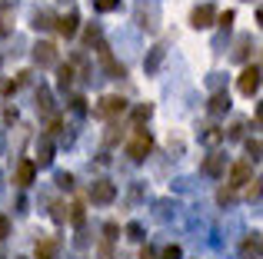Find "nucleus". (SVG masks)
<instances>
[{
	"mask_svg": "<svg viewBox=\"0 0 263 259\" xmlns=\"http://www.w3.org/2000/svg\"><path fill=\"white\" fill-rule=\"evenodd\" d=\"M10 20H13V10H10V7H4V10H0V33H4V37L10 33Z\"/></svg>",
	"mask_w": 263,
	"mask_h": 259,
	"instance_id": "412c9836",
	"label": "nucleus"
},
{
	"mask_svg": "<svg viewBox=\"0 0 263 259\" xmlns=\"http://www.w3.org/2000/svg\"><path fill=\"white\" fill-rule=\"evenodd\" d=\"M123 110H127V100H123V97H114V93H110V97H103L100 103L93 106V113L100 120H114V117H120Z\"/></svg>",
	"mask_w": 263,
	"mask_h": 259,
	"instance_id": "f03ea898",
	"label": "nucleus"
},
{
	"mask_svg": "<svg viewBox=\"0 0 263 259\" xmlns=\"http://www.w3.org/2000/svg\"><path fill=\"white\" fill-rule=\"evenodd\" d=\"M70 110H73V113H87V100H84V97H73V100H70Z\"/></svg>",
	"mask_w": 263,
	"mask_h": 259,
	"instance_id": "bb28decb",
	"label": "nucleus"
},
{
	"mask_svg": "<svg viewBox=\"0 0 263 259\" xmlns=\"http://www.w3.org/2000/svg\"><path fill=\"white\" fill-rule=\"evenodd\" d=\"M227 169V156H220V153H210L206 156V163H203V173H210V176H220Z\"/></svg>",
	"mask_w": 263,
	"mask_h": 259,
	"instance_id": "ddd939ff",
	"label": "nucleus"
},
{
	"mask_svg": "<svg viewBox=\"0 0 263 259\" xmlns=\"http://www.w3.org/2000/svg\"><path fill=\"white\" fill-rule=\"evenodd\" d=\"M33 176H37V163L33 160H24V163H17V169H13V183H17L20 189H27L33 183Z\"/></svg>",
	"mask_w": 263,
	"mask_h": 259,
	"instance_id": "6e6552de",
	"label": "nucleus"
},
{
	"mask_svg": "<svg viewBox=\"0 0 263 259\" xmlns=\"http://www.w3.org/2000/svg\"><path fill=\"white\" fill-rule=\"evenodd\" d=\"M77 27H80V17H77V13H67V17L57 20V30L64 33V37H73V33H77Z\"/></svg>",
	"mask_w": 263,
	"mask_h": 259,
	"instance_id": "4468645a",
	"label": "nucleus"
},
{
	"mask_svg": "<svg viewBox=\"0 0 263 259\" xmlns=\"http://www.w3.org/2000/svg\"><path fill=\"white\" fill-rule=\"evenodd\" d=\"M33 20H37V27H53V24H50V20H53V17H50V10H40Z\"/></svg>",
	"mask_w": 263,
	"mask_h": 259,
	"instance_id": "c85d7f7f",
	"label": "nucleus"
},
{
	"mask_svg": "<svg viewBox=\"0 0 263 259\" xmlns=\"http://www.w3.org/2000/svg\"><path fill=\"white\" fill-rule=\"evenodd\" d=\"M93 7L100 13H110V10H117V7H120V0H93Z\"/></svg>",
	"mask_w": 263,
	"mask_h": 259,
	"instance_id": "4be33fe9",
	"label": "nucleus"
},
{
	"mask_svg": "<svg viewBox=\"0 0 263 259\" xmlns=\"http://www.w3.org/2000/svg\"><path fill=\"white\" fill-rule=\"evenodd\" d=\"M247 153H250V156H253V163H257V160H260V153H263V146H260V140H257V136H253V140H247Z\"/></svg>",
	"mask_w": 263,
	"mask_h": 259,
	"instance_id": "5701e85b",
	"label": "nucleus"
},
{
	"mask_svg": "<svg viewBox=\"0 0 263 259\" xmlns=\"http://www.w3.org/2000/svg\"><path fill=\"white\" fill-rule=\"evenodd\" d=\"M90 200L100 203V206H107V203L117 200V186H114L110 180H97L93 186H90Z\"/></svg>",
	"mask_w": 263,
	"mask_h": 259,
	"instance_id": "39448f33",
	"label": "nucleus"
},
{
	"mask_svg": "<svg viewBox=\"0 0 263 259\" xmlns=\"http://www.w3.org/2000/svg\"><path fill=\"white\" fill-rule=\"evenodd\" d=\"M240 256L243 259H260V233H250L240 246Z\"/></svg>",
	"mask_w": 263,
	"mask_h": 259,
	"instance_id": "f8f14e48",
	"label": "nucleus"
},
{
	"mask_svg": "<svg viewBox=\"0 0 263 259\" xmlns=\"http://www.w3.org/2000/svg\"><path fill=\"white\" fill-rule=\"evenodd\" d=\"M37 106H40L44 113H50V93H47V90H40V93H37Z\"/></svg>",
	"mask_w": 263,
	"mask_h": 259,
	"instance_id": "b1692460",
	"label": "nucleus"
},
{
	"mask_svg": "<svg viewBox=\"0 0 263 259\" xmlns=\"http://www.w3.org/2000/svg\"><path fill=\"white\" fill-rule=\"evenodd\" d=\"M137 20H140L143 30H157V24H154V20H157V10H154V7H150V13H147V7H140V10H137Z\"/></svg>",
	"mask_w": 263,
	"mask_h": 259,
	"instance_id": "dca6fc26",
	"label": "nucleus"
},
{
	"mask_svg": "<svg viewBox=\"0 0 263 259\" xmlns=\"http://www.w3.org/2000/svg\"><path fill=\"white\" fill-rule=\"evenodd\" d=\"M140 259H157V253H154V249L147 246V249H143V253H140Z\"/></svg>",
	"mask_w": 263,
	"mask_h": 259,
	"instance_id": "c9c22d12",
	"label": "nucleus"
},
{
	"mask_svg": "<svg viewBox=\"0 0 263 259\" xmlns=\"http://www.w3.org/2000/svg\"><path fill=\"white\" fill-rule=\"evenodd\" d=\"M57 183H60L64 189H73V176H70V173H60V176H57Z\"/></svg>",
	"mask_w": 263,
	"mask_h": 259,
	"instance_id": "2f4dec72",
	"label": "nucleus"
},
{
	"mask_svg": "<svg viewBox=\"0 0 263 259\" xmlns=\"http://www.w3.org/2000/svg\"><path fill=\"white\" fill-rule=\"evenodd\" d=\"M53 220H57V223L67 220V213H64V206H60V203H53Z\"/></svg>",
	"mask_w": 263,
	"mask_h": 259,
	"instance_id": "72a5a7b5",
	"label": "nucleus"
},
{
	"mask_svg": "<svg viewBox=\"0 0 263 259\" xmlns=\"http://www.w3.org/2000/svg\"><path fill=\"white\" fill-rule=\"evenodd\" d=\"M7 233H10V223H7V216H0V240H4Z\"/></svg>",
	"mask_w": 263,
	"mask_h": 259,
	"instance_id": "f704fd0d",
	"label": "nucleus"
},
{
	"mask_svg": "<svg viewBox=\"0 0 263 259\" xmlns=\"http://www.w3.org/2000/svg\"><path fill=\"white\" fill-rule=\"evenodd\" d=\"M213 24H220V27H227V30H230V24H233V10L217 13V20H213Z\"/></svg>",
	"mask_w": 263,
	"mask_h": 259,
	"instance_id": "a878e982",
	"label": "nucleus"
},
{
	"mask_svg": "<svg viewBox=\"0 0 263 259\" xmlns=\"http://www.w3.org/2000/svg\"><path fill=\"white\" fill-rule=\"evenodd\" d=\"M247 196H250V200H257V196H260V180H250V183H247Z\"/></svg>",
	"mask_w": 263,
	"mask_h": 259,
	"instance_id": "c756f323",
	"label": "nucleus"
},
{
	"mask_svg": "<svg viewBox=\"0 0 263 259\" xmlns=\"http://www.w3.org/2000/svg\"><path fill=\"white\" fill-rule=\"evenodd\" d=\"M240 93H243V97H253V93L260 90V63H250L247 67L243 73H240Z\"/></svg>",
	"mask_w": 263,
	"mask_h": 259,
	"instance_id": "7ed1b4c3",
	"label": "nucleus"
},
{
	"mask_svg": "<svg viewBox=\"0 0 263 259\" xmlns=\"http://www.w3.org/2000/svg\"><path fill=\"white\" fill-rule=\"evenodd\" d=\"M70 83H73V67H70V63H64V67L57 70V87H60V90H67Z\"/></svg>",
	"mask_w": 263,
	"mask_h": 259,
	"instance_id": "f3484780",
	"label": "nucleus"
},
{
	"mask_svg": "<svg viewBox=\"0 0 263 259\" xmlns=\"http://www.w3.org/2000/svg\"><path fill=\"white\" fill-rule=\"evenodd\" d=\"M160 259H183V253H180V246H167L160 253Z\"/></svg>",
	"mask_w": 263,
	"mask_h": 259,
	"instance_id": "cd10ccee",
	"label": "nucleus"
},
{
	"mask_svg": "<svg viewBox=\"0 0 263 259\" xmlns=\"http://www.w3.org/2000/svg\"><path fill=\"white\" fill-rule=\"evenodd\" d=\"M127 233H130V240H143V236H140V233H143V229H140V226H137V223H130V226H127Z\"/></svg>",
	"mask_w": 263,
	"mask_h": 259,
	"instance_id": "473e14b6",
	"label": "nucleus"
},
{
	"mask_svg": "<svg viewBox=\"0 0 263 259\" xmlns=\"http://www.w3.org/2000/svg\"><path fill=\"white\" fill-rule=\"evenodd\" d=\"M203 140H206V143H210V146H213V143H220V140H223V133H220V130H217V126H213V130H210V133H206V136H203Z\"/></svg>",
	"mask_w": 263,
	"mask_h": 259,
	"instance_id": "7c9ffc66",
	"label": "nucleus"
},
{
	"mask_svg": "<svg viewBox=\"0 0 263 259\" xmlns=\"http://www.w3.org/2000/svg\"><path fill=\"white\" fill-rule=\"evenodd\" d=\"M150 113H154V106H150V103L134 106V123H143V120H150Z\"/></svg>",
	"mask_w": 263,
	"mask_h": 259,
	"instance_id": "aec40b11",
	"label": "nucleus"
},
{
	"mask_svg": "<svg viewBox=\"0 0 263 259\" xmlns=\"http://www.w3.org/2000/svg\"><path fill=\"white\" fill-rule=\"evenodd\" d=\"M253 180V169H250V163H233L230 166V176H227V186L230 189H240V186H247V183Z\"/></svg>",
	"mask_w": 263,
	"mask_h": 259,
	"instance_id": "20e7f679",
	"label": "nucleus"
},
{
	"mask_svg": "<svg viewBox=\"0 0 263 259\" xmlns=\"http://www.w3.org/2000/svg\"><path fill=\"white\" fill-rule=\"evenodd\" d=\"M213 20H217V10H213V4H200L197 10L190 13V27H197V30H206V27H213Z\"/></svg>",
	"mask_w": 263,
	"mask_h": 259,
	"instance_id": "423d86ee",
	"label": "nucleus"
},
{
	"mask_svg": "<svg viewBox=\"0 0 263 259\" xmlns=\"http://www.w3.org/2000/svg\"><path fill=\"white\" fill-rule=\"evenodd\" d=\"M150 146H154V140H150V133L143 126H134V136H130V143H127V156L130 160H147V153H150Z\"/></svg>",
	"mask_w": 263,
	"mask_h": 259,
	"instance_id": "f257e3e1",
	"label": "nucleus"
},
{
	"mask_svg": "<svg viewBox=\"0 0 263 259\" xmlns=\"http://www.w3.org/2000/svg\"><path fill=\"white\" fill-rule=\"evenodd\" d=\"M97 53H100V60H103V67H107L110 77H127L123 63H117V60H114V53H110V47H107V44H97Z\"/></svg>",
	"mask_w": 263,
	"mask_h": 259,
	"instance_id": "9d476101",
	"label": "nucleus"
},
{
	"mask_svg": "<svg viewBox=\"0 0 263 259\" xmlns=\"http://www.w3.org/2000/svg\"><path fill=\"white\" fill-rule=\"evenodd\" d=\"M247 53H250V37H240L237 50H233V60H247Z\"/></svg>",
	"mask_w": 263,
	"mask_h": 259,
	"instance_id": "6ab92c4d",
	"label": "nucleus"
},
{
	"mask_svg": "<svg viewBox=\"0 0 263 259\" xmlns=\"http://www.w3.org/2000/svg\"><path fill=\"white\" fill-rule=\"evenodd\" d=\"M70 223H77V226L84 223V206H80V203H73V206H70Z\"/></svg>",
	"mask_w": 263,
	"mask_h": 259,
	"instance_id": "393cba45",
	"label": "nucleus"
},
{
	"mask_svg": "<svg viewBox=\"0 0 263 259\" xmlns=\"http://www.w3.org/2000/svg\"><path fill=\"white\" fill-rule=\"evenodd\" d=\"M33 63H37V67H57V47H53L50 40L37 44V47H33Z\"/></svg>",
	"mask_w": 263,
	"mask_h": 259,
	"instance_id": "0eeeda50",
	"label": "nucleus"
},
{
	"mask_svg": "<svg viewBox=\"0 0 263 259\" xmlns=\"http://www.w3.org/2000/svg\"><path fill=\"white\" fill-rule=\"evenodd\" d=\"M57 253H60V240L57 236H44L37 243V249H33V259H57Z\"/></svg>",
	"mask_w": 263,
	"mask_h": 259,
	"instance_id": "1a4fd4ad",
	"label": "nucleus"
},
{
	"mask_svg": "<svg viewBox=\"0 0 263 259\" xmlns=\"http://www.w3.org/2000/svg\"><path fill=\"white\" fill-rule=\"evenodd\" d=\"M227 110H230V97H227V93H213L210 103H206V113H210V117H223Z\"/></svg>",
	"mask_w": 263,
	"mask_h": 259,
	"instance_id": "9b49d317",
	"label": "nucleus"
},
{
	"mask_svg": "<svg viewBox=\"0 0 263 259\" xmlns=\"http://www.w3.org/2000/svg\"><path fill=\"white\" fill-rule=\"evenodd\" d=\"M37 163H40V166H50V163H53V143H50V136H44V140H40V146H37Z\"/></svg>",
	"mask_w": 263,
	"mask_h": 259,
	"instance_id": "2eb2a0df",
	"label": "nucleus"
},
{
	"mask_svg": "<svg viewBox=\"0 0 263 259\" xmlns=\"http://www.w3.org/2000/svg\"><path fill=\"white\" fill-rule=\"evenodd\" d=\"M163 53H167V47H154V53H150V60H147V70H150V73H154L157 67H160Z\"/></svg>",
	"mask_w": 263,
	"mask_h": 259,
	"instance_id": "a211bd4d",
	"label": "nucleus"
}]
</instances>
